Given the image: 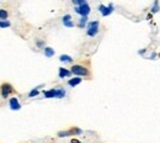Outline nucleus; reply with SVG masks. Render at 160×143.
I'll use <instances>...</instances> for the list:
<instances>
[{"label": "nucleus", "instance_id": "f257e3e1", "mask_svg": "<svg viewBox=\"0 0 160 143\" xmlns=\"http://www.w3.org/2000/svg\"><path fill=\"white\" fill-rule=\"evenodd\" d=\"M72 73L75 74V75H78V77L89 75V70L86 69V68L83 67V65H78V64H75V65L72 67Z\"/></svg>", "mask_w": 160, "mask_h": 143}, {"label": "nucleus", "instance_id": "f03ea898", "mask_svg": "<svg viewBox=\"0 0 160 143\" xmlns=\"http://www.w3.org/2000/svg\"><path fill=\"white\" fill-rule=\"evenodd\" d=\"M88 35L89 36H96L97 32H99V21H91L89 25H88Z\"/></svg>", "mask_w": 160, "mask_h": 143}, {"label": "nucleus", "instance_id": "7ed1b4c3", "mask_svg": "<svg viewBox=\"0 0 160 143\" xmlns=\"http://www.w3.org/2000/svg\"><path fill=\"white\" fill-rule=\"evenodd\" d=\"M75 12L81 16H88L90 14V6L86 3H84L83 5H79V6H75Z\"/></svg>", "mask_w": 160, "mask_h": 143}, {"label": "nucleus", "instance_id": "20e7f679", "mask_svg": "<svg viewBox=\"0 0 160 143\" xmlns=\"http://www.w3.org/2000/svg\"><path fill=\"white\" fill-rule=\"evenodd\" d=\"M99 10H100V12L102 14V16H108V15H111V14L113 12V5H112V4H110L108 6L100 5V6H99Z\"/></svg>", "mask_w": 160, "mask_h": 143}, {"label": "nucleus", "instance_id": "39448f33", "mask_svg": "<svg viewBox=\"0 0 160 143\" xmlns=\"http://www.w3.org/2000/svg\"><path fill=\"white\" fill-rule=\"evenodd\" d=\"M81 130L80 128H72L69 131H64V132H59L58 136L59 137H67V136H73V134H80Z\"/></svg>", "mask_w": 160, "mask_h": 143}, {"label": "nucleus", "instance_id": "423d86ee", "mask_svg": "<svg viewBox=\"0 0 160 143\" xmlns=\"http://www.w3.org/2000/svg\"><path fill=\"white\" fill-rule=\"evenodd\" d=\"M12 86L10 84H3L1 85V95L4 98H8L9 96V94L12 93Z\"/></svg>", "mask_w": 160, "mask_h": 143}, {"label": "nucleus", "instance_id": "0eeeda50", "mask_svg": "<svg viewBox=\"0 0 160 143\" xmlns=\"http://www.w3.org/2000/svg\"><path fill=\"white\" fill-rule=\"evenodd\" d=\"M9 105H10L11 110H15V111H17V110H20V109H21V105H20L19 100H17L16 98H11L10 101H9Z\"/></svg>", "mask_w": 160, "mask_h": 143}, {"label": "nucleus", "instance_id": "6e6552de", "mask_svg": "<svg viewBox=\"0 0 160 143\" xmlns=\"http://www.w3.org/2000/svg\"><path fill=\"white\" fill-rule=\"evenodd\" d=\"M63 25L65 26V27H73L74 26V22L72 21V16L70 15H65V16H63Z\"/></svg>", "mask_w": 160, "mask_h": 143}, {"label": "nucleus", "instance_id": "1a4fd4ad", "mask_svg": "<svg viewBox=\"0 0 160 143\" xmlns=\"http://www.w3.org/2000/svg\"><path fill=\"white\" fill-rule=\"evenodd\" d=\"M55 94H57V89H51V90H47V91L43 93L46 99H53V98H55Z\"/></svg>", "mask_w": 160, "mask_h": 143}, {"label": "nucleus", "instance_id": "9d476101", "mask_svg": "<svg viewBox=\"0 0 160 143\" xmlns=\"http://www.w3.org/2000/svg\"><path fill=\"white\" fill-rule=\"evenodd\" d=\"M70 73H72V70H68L65 68H59V78H62V79L65 77H69Z\"/></svg>", "mask_w": 160, "mask_h": 143}, {"label": "nucleus", "instance_id": "9b49d317", "mask_svg": "<svg viewBox=\"0 0 160 143\" xmlns=\"http://www.w3.org/2000/svg\"><path fill=\"white\" fill-rule=\"evenodd\" d=\"M80 83H81V78L80 77H75L73 79H69V81H68V84L70 86H76V85H79Z\"/></svg>", "mask_w": 160, "mask_h": 143}, {"label": "nucleus", "instance_id": "f8f14e48", "mask_svg": "<svg viewBox=\"0 0 160 143\" xmlns=\"http://www.w3.org/2000/svg\"><path fill=\"white\" fill-rule=\"evenodd\" d=\"M59 60L60 62H64V63H72L73 58L70 56H67V54H62V56L59 57Z\"/></svg>", "mask_w": 160, "mask_h": 143}, {"label": "nucleus", "instance_id": "ddd939ff", "mask_svg": "<svg viewBox=\"0 0 160 143\" xmlns=\"http://www.w3.org/2000/svg\"><path fill=\"white\" fill-rule=\"evenodd\" d=\"M64 96H65L64 89H62V88H57V94H55V98H57V99H63Z\"/></svg>", "mask_w": 160, "mask_h": 143}, {"label": "nucleus", "instance_id": "4468645a", "mask_svg": "<svg viewBox=\"0 0 160 143\" xmlns=\"http://www.w3.org/2000/svg\"><path fill=\"white\" fill-rule=\"evenodd\" d=\"M44 54H46V57H53L54 56V50L51 48V47H46V48H44Z\"/></svg>", "mask_w": 160, "mask_h": 143}, {"label": "nucleus", "instance_id": "2eb2a0df", "mask_svg": "<svg viewBox=\"0 0 160 143\" xmlns=\"http://www.w3.org/2000/svg\"><path fill=\"white\" fill-rule=\"evenodd\" d=\"M86 22H88V16H81L80 21H79V27H85Z\"/></svg>", "mask_w": 160, "mask_h": 143}, {"label": "nucleus", "instance_id": "dca6fc26", "mask_svg": "<svg viewBox=\"0 0 160 143\" xmlns=\"http://www.w3.org/2000/svg\"><path fill=\"white\" fill-rule=\"evenodd\" d=\"M159 9H160V8H159V1L156 0V1L154 3V5L151 6V12H154V14H155V12H158V11H159Z\"/></svg>", "mask_w": 160, "mask_h": 143}, {"label": "nucleus", "instance_id": "f3484780", "mask_svg": "<svg viewBox=\"0 0 160 143\" xmlns=\"http://www.w3.org/2000/svg\"><path fill=\"white\" fill-rule=\"evenodd\" d=\"M10 26V22L6 21V20H0V27L1 29H5V27H9Z\"/></svg>", "mask_w": 160, "mask_h": 143}, {"label": "nucleus", "instance_id": "a211bd4d", "mask_svg": "<svg viewBox=\"0 0 160 143\" xmlns=\"http://www.w3.org/2000/svg\"><path fill=\"white\" fill-rule=\"evenodd\" d=\"M6 17H8V12L3 9H0V20H6Z\"/></svg>", "mask_w": 160, "mask_h": 143}, {"label": "nucleus", "instance_id": "6ab92c4d", "mask_svg": "<svg viewBox=\"0 0 160 143\" xmlns=\"http://www.w3.org/2000/svg\"><path fill=\"white\" fill-rule=\"evenodd\" d=\"M37 95H38V90H37V88H36V89H33V90L30 91L29 96H30V98H33V96H37Z\"/></svg>", "mask_w": 160, "mask_h": 143}, {"label": "nucleus", "instance_id": "aec40b11", "mask_svg": "<svg viewBox=\"0 0 160 143\" xmlns=\"http://www.w3.org/2000/svg\"><path fill=\"white\" fill-rule=\"evenodd\" d=\"M73 1V4L74 5H76V6H79V5H83L85 3V0H72Z\"/></svg>", "mask_w": 160, "mask_h": 143}]
</instances>
